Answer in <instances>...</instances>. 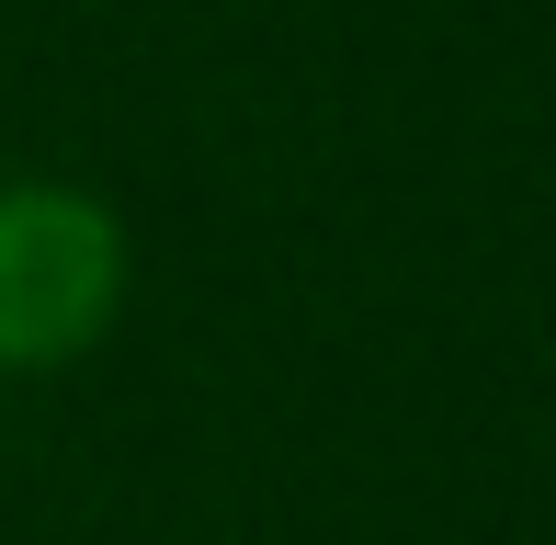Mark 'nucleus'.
<instances>
[{
	"label": "nucleus",
	"mask_w": 556,
	"mask_h": 545,
	"mask_svg": "<svg viewBox=\"0 0 556 545\" xmlns=\"http://www.w3.org/2000/svg\"><path fill=\"white\" fill-rule=\"evenodd\" d=\"M137 295V228L114 193L68 170H0V398L80 376L125 330Z\"/></svg>",
	"instance_id": "obj_1"
}]
</instances>
